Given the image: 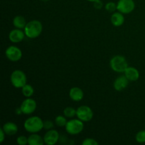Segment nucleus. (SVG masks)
Wrapping results in <instances>:
<instances>
[{
	"label": "nucleus",
	"mask_w": 145,
	"mask_h": 145,
	"mask_svg": "<svg viewBox=\"0 0 145 145\" xmlns=\"http://www.w3.org/2000/svg\"><path fill=\"white\" fill-rule=\"evenodd\" d=\"M42 31V25L38 20H32L27 23L24 28V32L28 38L33 39L36 38L41 34Z\"/></svg>",
	"instance_id": "f257e3e1"
},
{
	"label": "nucleus",
	"mask_w": 145,
	"mask_h": 145,
	"mask_svg": "<svg viewBox=\"0 0 145 145\" xmlns=\"http://www.w3.org/2000/svg\"><path fill=\"white\" fill-rule=\"evenodd\" d=\"M24 128L30 133H37L43 129V121L38 116H32L24 122Z\"/></svg>",
	"instance_id": "f03ea898"
},
{
	"label": "nucleus",
	"mask_w": 145,
	"mask_h": 145,
	"mask_svg": "<svg viewBox=\"0 0 145 145\" xmlns=\"http://www.w3.org/2000/svg\"><path fill=\"white\" fill-rule=\"evenodd\" d=\"M110 65L114 72L118 73L125 72V69L128 67V64L125 57L122 55H116L113 57L110 61Z\"/></svg>",
	"instance_id": "7ed1b4c3"
},
{
	"label": "nucleus",
	"mask_w": 145,
	"mask_h": 145,
	"mask_svg": "<svg viewBox=\"0 0 145 145\" xmlns=\"http://www.w3.org/2000/svg\"><path fill=\"white\" fill-rule=\"evenodd\" d=\"M84 127L83 121L78 119H72L67 123L65 130L67 133L72 135H76L82 133Z\"/></svg>",
	"instance_id": "20e7f679"
},
{
	"label": "nucleus",
	"mask_w": 145,
	"mask_h": 145,
	"mask_svg": "<svg viewBox=\"0 0 145 145\" xmlns=\"http://www.w3.org/2000/svg\"><path fill=\"white\" fill-rule=\"evenodd\" d=\"M11 82L15 88H22L27 84L26 75L22 70H14L11 74Z\"/></svg>",
	"instance_id": "39448f33"
},
{
	"label": "nucleus",
	"mask_w": 145,
	"mask_h": 145,
	"mask_svg": "<svg viewBox=\"0 0 145 145\" xmlns=\"http://www.w3.org/2000/svg\"><path fill=\"white\" fill-rule=\"evenodd\" d=\"M76 116L82 121L89 122L93 117V110L89 106H82L76 110Z\"/></svg>",
	"instance_id": "423d86ee"
},
{
	"label": "nucleus",
	"mask_w": 145,
	"mask_h": 145,
	"mask_svg": "<svg viewBox=\"0 0 145 145\" xmlns=\"http://www.w3.org/2000/svg\"><path fill=\"white\" fill-rule=\"evenodd\" d=\"M135 8V4L133 0H119L117 3V10L122 14H130Z\"/></svg>",
	"instance_id": "0eeeda50"
},
{
	"label": "nucleus",
	"mask_w": 145,
	"mask_h": 145,
	"mask_svg": "<svg viewBox=\"0 0 145 145\" xmlns=\"http://www.w3.org/2000/svg\"><path fill=\"white\" fill-rule=\"evenodd\" d=\"M5 55L7 57L11 62H18L22 57V52L16 46L11 45L6 50Z\"/></svg>",
	"instance_id": "6e6552de"
},
{
	"label": "nucleus",
	"mask_w": 145,
	"mask_h": 145,
	"mask_svg": "<svg viewBox=\"0 0 145 145\" xmlns=\"http://www.w3.org/2000/svg\"><path fill=\"white\" fill-rule=\"evenodd\" d=\"M37 107V103L33 99H25L21 103L20 108H21L22 113L25 115H30L34 113Z\"/></svg>",
	"instance_id": "1a4fd4ad"
},
{
	"label": "nucleus",
	"mask_w": 145,
	"mask_h": 145,
	"mask_svg": "<svg viewBox=\"0 0 145 145\" xmlns=\"http://www.w3.org/2000/svg\"><path fill=\"white\" fill-rule=\"evenodd\" d=\"M44 142L48 145H54L56 144L59 140V135L57 130H50L44 135Z\"/></svg>",
	"instance_id": "9d476101"
},
{
	"label": "nucleus",
	"mask_w": 145,
	"mask_h": 145,
	"mask_svg": "<svg viewBox=\"0 0 145 145\" xmlns=\"http://www.w3.org/2000/svg\"><path fill=\"white\" fill-rule=\"evenodd\" d=\"M25 32H23L19 28H16V29L12 30L8 34V38L10 41L14 43L20 42L24 39L25 37Z\"/></svg>",
	"instance_id": "9b49d317"
},
{
	"label": "nucleus",
	"mask_w": 145,
	"mask_h": 145,
	"mask_svg": "<svg viewBox=\"0 0 145 145\" xmlns=\"http://www.w3.org/2000/svg\"><path fill=\"white\" fill-rule=\"evenodd\" d=\"M129 80L125 75L124 76H120L115 80L114 83H113V87L118 91H121L124 90L125 89L127 88L128 86Z\"/></svg>",
	"instance_id": "f8f14e48"
},
{
	"label": "nucleus",
	"mask_w": 145,
	"mask_h": 145,
	"mask_svg": "<svg viewBox=\"0 0 145 145\" xmlns=\"http://www.w3.org/2000/svg\"><path fill=\"white\" fill-rule=\"evenodd\" d=\"M69 97L74 101H80L84 98V91L79 87H72L69 91Z\"/></svg>",
	"instance_id": "ddd939ff"
},
{
	"label": "nucleus",
	"mask_w": 145,
	"mask_h": 145,
	"mask_svg": "<svg viewBox=\"0 0 145 145\" xmlns=\"http://www.w3.org/2000/svg\"><path fill=\"white\" fill-rule=\"evenodd\" d=\"M125 75L128 79V80L131 82H135L138 80L140 77L139 71L133 67H128L125 71Z\"/></svg>",
	"instance_id": "4468645a"
},
{
	"label": "nucleus",
	"mask_w": 145,
	"mask_h": 145,
	"mask_svg": "<svg viewBox=\"0 0 145 145\" xmlns=\"http://www.w3.org/2000/svg\"><path fill=\"white\" fill-rule=\"evenodd\" d=\"M3 130L7 135H14L18 132V126L13 122H8L3 126Z\"/></svg>",
	"instance_id": "2eb2a0df"
},
{
	"label": "nucleus",
	"mask_w": 145,
	"mask_h": 145,
	"mask_svg": "<svg viewBox=\"0 0 145 145\" xmlns=\"http://www.w3.org/2000/svg\"><path fill=\"white\" fill-rule=\"evenodd\" d=\"M110 21L114 26L118 27L123 25L125 22V17L123 14L120 12H116L111 16Z\"/></svg>",
	"instance_id": "dca6fc26"
},
{
	"label": "nucleus",
	"mask_w": 145,
	"mask_h": 145,
	"mask_svg": "<svg viewBox=\"0 0 145 145\" xmlns=\"http://www.w3.org/2000/svg\"><path fill=\"white\" fill-rule=\"evenodd\" d=\"M28 138L29 145H42L45 143L44 139L36 133H33Z\"/></svg>",
	"instance_id": "f3484780"
},
{
	"label": "nucleus",
	"mask_w": 145,
	"mask_h": 145,
	"mask_svg": "<svg viewBox=\"0 0 145 145\" xmlns=\"http://www.w3.org/2000/svg\"><path fill=\"white\" fill-rule=\"evenodd\" d=\"M13 24L16 28L23 29L25 27L27 23L25 21V18L23 17L22 16H16L14 17V20H13Z\"/></svg>",
	"instance_id": "a211bd4d"
},
{
	"label": "nucleus",
	"mask_w": 145,
	"mask_h": 145,
	"mask_svg": "<svg viewBox=\"0 0 145 145\" xmlns=\"http://www.w3.org/2000/svg\"><path fill=\"white\" fill-rule=\"evenodd\" d=\"M22 93L24 96L27 98H30L33 95L34 93V89L31 85L25 84V86H23L22 88Z\"/></svg>",
	"instance_id": "6ab92c4d"
},
{
	"label": "nucleus",
	"mask_w": 145,
	"mask_h": 145,
	"mask_svg": "<svg viewBox=\"0 0 145 145\" xmlns=\"http://www.w3.org/2000/svg\"><path fill=\"white\" fill-rule=\"evenodd\" d=\"M64 115L66 118H72L74 116H76V110L72 107H67L64 110Z\"/></svg>",
	"instance_id": "aec40b11"
},
{
	"label": "nucleus",
	"mask_w": 145,
	"mask_h": 145,
	"mask_svg": "<svg viewBox=\"0 0 145 145\" xmlns=\"http://www.w3.org/2000/svg\"><path fill=\"white\" fill-rule=\"evenodd\" d=\"M55 123L58 127H65L67 123L66 117H64L62 116H57L55 120Z\"/></svg>",
	"instance_id": "412c9836"
},
{
	"label": "nucleus",
	"mask_w": 145,
	"mask_h": 145,
	"mask_svg": "<svg viewBox=\"0 0 145 145\" xmlns=\"http://www.w3.org/2000/svg\"><path fill=\"white\" fill-rule=\"evenodd\" d=\"M136 141L138 143H144L145 142V130H141L138 132L136 135Z\"/></svg>",
	"instance_id": "4be33fe9"
},
{
	"label": "nucleus",
	"mask_w": 145,
	"mask_h": 145,
	"mask_svg": "<svg viewBox=\"0 0 145 145\" xmlns=\"http://www.w3.org/2000/svg\"><path fill=\"white\" fill-rule=\"evenodd\" d=\"M105 8H106V11H109V12H113L116 10H117V4L113 2V1L108 2L105 6Z\"/></svg>",
	"instance_id": "5701e85b"
},
{
	"label": "nucleus",
	"mask_w": 145,
	"mask_h": 145,
	"mask_svg": "<svg viewBox=\"0 0 145 145\" xmlns=\"http://www.w3.org/2000/svg\"><path fill=\"white\" fill-rule=\"evenodd\" d=\"M16 142L19 145H25L28 144V138L25 136L21 135L17 137Z\"/></svg>",
	"instance_id": "b1692460"
},
{
	"label": "nucleus",
	"mask_w": 145,
	"mask_h": 145,
	"mask_svg": "<svg viewBox=\"0 0 145 145\" xmlns=\"http://www.w3.org/2000/svg\"><path fill=\"white\" fill-rule=\"evenodd\" d=\"M54 127V123L52 120H46L43 121V129L47 130H52Z\"/></svg>",
	"instance_id": "393cba45"
},
{
	"label": "nucleus",
	"mask_w": 145,
	"mask_h": 145,
	"mask_svg": "<svg viewBox=\"0 0 145 145\" xmlns=\"http://www.w3.org/2000/svg\"><path fill=\"white\" fill-rule=\"evenodd\" d=\"M82 144L83 145H98L99 142L96 141V140L92 138H86L82 142Z\"/></svg>",
	"instance_id": "a878e982"
},
{
	"label": "nucleus",
	"mask_w": 145,
	"mask_h": 145,
	"mask_svg": "<svg viewBox=\"0 0 145 145\" xmlns=\"http://www.w3.org/2000/svg\"><path fill=\"white\" fill-rule=\"evenodd\" d=\"M93 7L96 9H101L103 7V2L101 0L95 1V2H93Z\"/></svg>",
	"instance_id": "bb28decb"
},
{
	"label": "nucleus",
	"mask_w": 145,
	"mask_h": 145,
	"mask_svg": "<svg viewBox=\"0 0 145 145\" xmlns=\"http://www.w3.org/2000/svg\"><path fill=\"white\" fill-rule=\"evenodd\" d=\"M5 135L6 133H4L3 128L0 129V143H2L4 141V139H5Z\"/></svg>",
	"instance_id": "cd10ccee"
},
{
	"label": "nucleus",
	"mask_w": 145,
	"mask_h": 145,
	"mask_svg": "<svg viewBox=\"0 0 145 145\" xmlns=\"http://www.w3.org/2000/svg\"><path fill=\"white\" fill-rule=\"evenodd\" d=\"M16 114L20 115V114H21V113H22V111H21V108H19L16 109Z\"/></svg>",
	"instance_id": "c85d7f7f"
},
{
	"label": "nucleus",
	"mask_w": 145,
	"mask_h": 145,
	"mask_svg": "<svg viewBox=\"0 0 145 145\" xmlns=\"http://www.w3.org/2000/svg\"><path fill=\"white\" fill-rule=\"evenodd\" d=\"M88 1H91V2H95L96 1H99V0H86Z\"/></svg>",
	"instance_id": "c756f323"
},
{
	"label": "nucleus",
	"mask_w": 145,
	"mask_h": 145,
	"mask_svg": "<svg viewBox=\"0 0 145 145\" xmlns=\"http://www.w3.org/2000/svg\"><path fill=\"white\" fill-rule=\"evenodd\" d=\"M40 1H50V0H40Z\"/></svg>",
	"instance_id": "7c9ffc66"
}]
</instances>
